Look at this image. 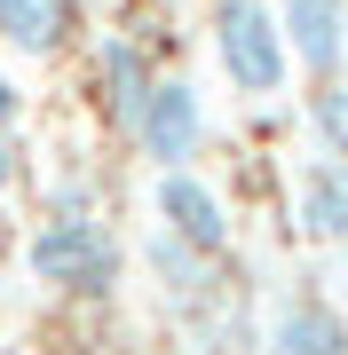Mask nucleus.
Segmentation results:
<instances>
[{
  "mask_svg": "<svg viewBox=\"0 0 348 355\" xmlns=\"http://www.w3.org/2000/svg\"><path fill=\"white\" fill-rule=\"evenodd\" d=\"M16 182H24V158H16V142H8V135H0V198H8V190H16Z\"/></svg>",
  "mask_w": 348,
  "mask_h": 355,
  "instance_id": "nucleus-12",
  "label": "nucleus"
},
{
  "mask_svg": "<svg viewBox=\"0 0 348 355\" xmlns=\"http://www.w3.org/2000/svg\"><path fill=\"white\" fill-rule=\"evenodd\" d=\"M158 8H182V0H158Z\"/></svg>",
  "mask_w": 348,
  "mask_h": 355,
  "instance_id": "nucleus-15",
  "label": "nucleus"
},
{
  "mask_svg": "<svg viewBox=\"0 0 348 355\" xmlns=\"http://www.w3.org/2000/svg\"><path fill=\"white\" fill-rule=\"evenodd\" d=\"M142 261H151L158 292H174L182 308H190V300H206V261H198V253H182L174 237H158V229H151V237H142Z\"/></svg>",
  "mask_w": 348,
  "mask_h": 355,
  "instance_id": "nucleus-10",
  "label": "nucleus"
},
{
  "mask_svg": "<svg viewBox=\"0 0 348 355\" xmlns=\"http://www.w3.org/2000/svg\"><path fill=\"white\" fill-rule=\"evenodd\" d=\"M0 355H32V347H0Z\"/></svg>",
  "mask_w": 348,
  "mask_h": 355,
  "instance_id": "nucleus-14",
  "label": "nucleus"
},
{
  "mask_svg": "<svg viewBox=\"0 0 348 355\" xmlns=\"http://www.w3.org/2000/svg\"><path fill=\"white\" fill-rule=\"evenodd\" d=\"M261 347L270 355H348V316L333 300H317V292H293V300L270 308Z\"/></svg>",
  "mask_w": 348,
  "mask_h": 355,
  "instance_id": "nucleus-6",
  "label": "nucleus"
},
{
  "mask_svg": "<svg viewBox=\"0 0 348 355\" xmlns=\"http://www.w3.org/2000/svg\"><path fill=\"white\" fill-rule=\"evenodd\" d=\"M127 135H135V150L158 174H174V166H190L206 150V103H198L190 79H151L142 103H135V119H127Z\"/></svg>",
  "mask_w": 348,
  "mask_h": 355,
  "instance_id": "nucleus-4",
  "label": "nucleus"
},
{
  "mask_svg": "<svg viewBox=\"0 0 348 355\" xmlns=\"http://www.w3.org/2000/svg\"><path fill=\"white\" fill-rule=\"evenodd\" d=\"M64 32H72V0H0V48L56 55Z\"/></svg>",
  "mask_w": 348,
  "mask_h": 355,
  "instance_id": "nucleus-8",
  "label": "nucleus"
},
{
  "mask_svg": "<svg viewBox=\"0 0 348 355\" xmlns=\"http://www.w3.org/2000/svg\"><path fill=\"white\" fill-rule=\"evenodd\" d=\"M309 127H317V142H324V158L348 166V79H333V87L309 95Z\"/></svg>",
  "mask_w": 348,
  "mask_h": 355,
  "instance_id": "nucleus-11",
  "label": "nucleus"
},
{
  "mask_svg": "<svg viewBox=\"0 0 348 355\" xmlns=\"http://www.w3.org/2000/svg\"><path fill=\"white\" fill-rule=\"evenodd\" d=\"M293 229L317 245H348V166L340 158H301L293 174Z\"/></svg>",
  "mask_w": 348,
  "mask_h": 355,
  "instance_id": "nucleus-7",
  "label": "nucleus"
},
{
  "mask_svg": "<svg viewBox=\"0 0 348 355\" xmlns=\"http://www.w3.org/2000/svg\"><path fill=\"white\" fill-rule=\"evenodd\" d=\"M151 214H158V237H174L182 253H198V261H222L230 237H238L230 198H222L198 166H174V174L151 182Z\"/></svg>",
  "mask_w": 348,
  "mask_h": 355,
  "instance_id": "nucleus-3",
  "label": "nucleus"
},
{
  "mask_svg": "<svg viewBox=\"0 0 348 355\" xmlns=\"http://www.w3.org/2000/svg\"><path fill=\"white\" fill-rule=\"evenodd\" d=\"M24 268L40 284H56V292L103 300L119 284V237H111V221H95V214H48L32 229V245H24Z\"/></svg>",
  "mask_w": 348,
  "mask_h": 355,
  "instance_id": "nucleus-1",
  "label": "nucleus"
},
{
  "mask_svg": "<svg viewBox=\"0 0 348 355\" xmlns=\"http://www.w3.org/2000/svg\"><path fill=\"white\" fill-rule=\"evenodd\" d=\"M16 111H24V95H16V79L0 71V135H8V119H16Z\"/></svg>",
  "mask_w": 348,
  "mask_h": 355,
  "instance_id": "nucleus-13",
  "label": "nucleus"
},
{
  "mask_svg": "<svg viewBox=\"0 0 348 355\" xmlns=\"http://www.w3.org/2000/svg\"><path fill=\"white\" fill-rule=\"evenodd\" d=\"M151 64H142V48L135 40H119V32H103V48H95V87H103V103H111V119L127 127L135 119V103H142V87H151Z\"/></svg>",
  "mask_w": 348,
  "mask_h": 355,
  "instance_id": "nucleus-9",
  "label": "nucleus"
},
{
  "mask_svg": "<svg viewBox=\"0 0 348 355\" xmlns=\"http://www.w3.org/2000/svg\"><path fill=\"white\" fill-rule=\"evenodd\" d=\"M214 64L238 95H277L285 87V40L270 0H214Z\"/></svg>",
  "mask_w": 348,
  "mask_h": 355,
  "instance_id": "nucleus-2",
  "label": "nucleus"
},
{
  "mask_svg": "<svg viewBox=\"0 0 348 355\" xmlns=\"http://www.w3.org/2000/svg\"><path fill=\"white\" fill-rule=\"evenodd\" d=\"M277 40H285V64L309 71L317 87H333L348 64V0H277Z\"/></svg>",
  "mask_w": 348,
  "mask_h": 355,
  "instance_id": "nucleus-5",
  "label": "nucleus"
}]
</instances>
